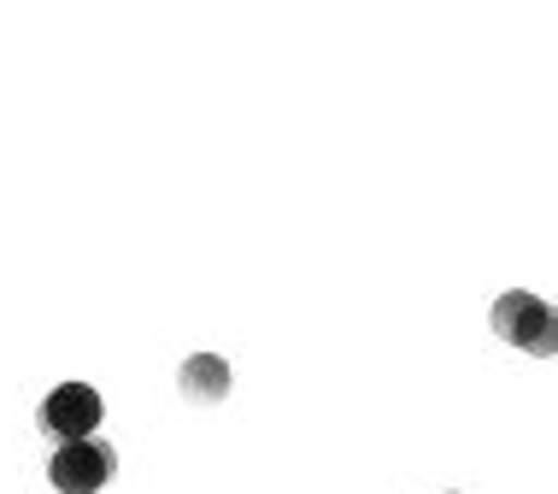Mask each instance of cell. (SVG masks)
<instances>
[{
  "mask_svg": "<svg viewBox=\"0 0 558 494\" xmlns=\"http://www.w3.org/2000/svg\"><path fill=\"white\" fill-rule=\"evenodd\" d=\"M494 336L511 341V348H523V353H535V359H553L558 353V306H547L541 294L530 289H511L494 301Z\"/></svg>",
  "mask_w": 558,
  "mask_h": 494,
  "instance_id": "1",
  "label": "cell"
},
{
  "mask_svg": "<svg viewBox=\"0 0 558 494\" xmlns=\"http://www.w3.org/2000/svg\"><path fill=\"white\" fill-rule=\"evenodd\" d=\"M100 395L88 383H59L48 400H41V412H36V424H41V436H53L59 447L65 442H88L100 430Z\"/></svg>",
  "mask_w": 558,
  "mask_h": 494,
  "instance_id": "2",
  "label": "cell"
},
{
  "mask_svg": "<svg viewBox=\"0 0 558 494\" xmlns=\"http://www.w3.org/2000/svg\"><path fill=\"white\" fill-rule=\"evenodd\" d=\"M112 471H118V454L100 436H88V442H65L59 454L48 459V477H53V489L59 494H95V489H107L112 483Z\"/></svg>",
  "mask_w": 558,
  "mask_h": 494,
  "instance_id": "3",
  "label": "cell"
},
{
  "mask_svg": "<svg viewBox=\"0 0 558 494\" xmlns=\"http://www.w3.org/2000/svg\"><path fill=\"white\" fill-rule=\"evenodd\" d=\"M177 388H183L189 400H201V407H218L223 395H230V365H223L218 353H194L183 371H177Z\"/></svg>",
  "mask_w": 558,
  "mask_h": 494,
  "instance_id": "4",
  "label": "cell"
}]
</instances>
